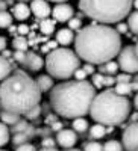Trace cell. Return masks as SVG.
<instances>
[{"mask_svg":"<svg viewBox=\"0 0 138 151\" xmlns=\"http://www.w3.org/2000/svg\"><path fill=\"white\" fill-rule=\"evenodd\" d=\"M132 8L135 11H138V0H134V3H132Z\"/></svg>","mask_w":138,"mask_h":151,"instance_id":"cell-51","label":"cell"},{"mask_svg":"<svg viewBox=\"0 0 138 151\" xmlns=\"http://www.w3.org/2000/svg\"><path fill=\"white\" fill-rule=\"evenodd\" d=\"M121 35L115 27L93 21L76 33L74 52L81 60L93 65H103L121 52Z\"/></svg>","mask_w":138,"mask_h":151,"instance_id":"cell-1","label":"cell"},{"mask_svg":"<svg viewBox=\"0 0 138 151\" xmlns=\"http://www.w3.org/2000/svg\"><path fill=\"white\" fill-rule=\"evenodd\" d=\"M115 82L117 83H131L132 82V74H128V73H118L115 76Z\"/></svg>","mask_w":138,"mask_h":151,"instance_id":"cell-34","label":"cell"},{"mask_svg":"<svg viewBox=\"0 0 138 151\" xmlns=\"http://www.w3.org/2000/svg\"><path fill=\"white\" fill-rule=\"evenodd\" d=\"M12 74V64L11 60L0 55V82H5Z\"/></svg>","mask_w":138,"mask_h":151,"instance_id":"cell-20","label":"cell"},{"mask_svg":"<svg viewBox=\"0 0 138 151\" xmlns=\"http://www.w3.org/2000/svg\"><path fill=\"white\" fill-rule=\"evenodd\" d=\"M31 11L40 20H46V18H49V15H52V8H50L47 0H32Z\"/></svg>","mask_w":138,"mask_h":151,"instance_id":"cell-11","label":"cell"},{"mask_svg":"<svg viewBox=\"0 0 138 151\" xmlns=\"http://www.w3.org/2000/svg\"><path fill=\"white\" fill-rule=\"evenodd\" d=\"M73 130L76 133H85L86 130H90V125H88V121L85 118H76L73 119Z\"/></svg>","mask_w":138,"mask_h":151,"instance_id":"cell-23","label":"cell"},{"mask_svg":"<svg viewBox=\"0 0 138 151\" xmlns=\"http://www.w3.org/2000/svg\"><path fill=\"white\" fill-rule=\"evenodd\" d=\"M82 68L85 70V73L88 76H94L96 74V65H93V64H86V62H85V65Z\"/></svg>","mask_w":138,"mask_h":151,"instance_id":"cell-42","label":"cell"},{"mask_svg":"<svg viewBox=\"0 0 138 151\" xmlns=\"http://www.w3.org/2000/svg\"><path fill=\"white\" fill-rule=\"evenodd\" d=\"M103 80H105V76L100 74V73H96L94 76H91V85L99 89V88H103Z\"/></svg>","mask_w":138,"mask_h":151,"instance_id":"cell-30","label":"cell"},{"mask_svg":"<svg viewBox=\"0 0 138 151\" xmlns=\"http://www.w3.org/2000/svg\"><path fill=\"white\" fill-rule=\"evenodd\" d=\"M137 116H138V112H137Z\"/></svg>","mask_w":138,"mask_h":151,"instance_id":"cell-57","label":"cell"},{"mask_svg":"<svg viewBox=\"0 0 138 151\" xmlns=\"http://www.w3.org/2000/svg\"><path fill=\"white\" fill-rule=\"evenodd\" d=\"M56 142L59 147H62L64 150H70L76 145L78 142V134L74 130L70 129H62L61 132H58L56 134Z\"/></svg>","mask_w":138,"mask_h":151,"instance_id":"cell-10","label":"cell"},{"mask_svg":"<svg viewBox=\"0 0 138 151\" xmlns=\"http://www.w3.org/2000/svg\"><path fill=\"white\" fill-rule=\"evenodd\" d=\"M121 144L126 151L138 150V122H131L123 132Z\"/></svg>","mask_w":138,"mask_h":151,"instance_id":"cell-8","label":"cell"},{"mask_svg":"<svg viewBox=\"0 0 138 151\" xmlns=\"http://www.w3.org/2000/svg\"><path fill=\"white\" fill-rule=\"evenodd\" d=\"M36 85H38L41 94L52 91L53 88H55L53 77H52V76H49V74H41V76H38V77H36Z\"/></svg>","mask_w":138,"mask_h":151,"instance_id":"cell-15","label":"cell"},{"mask_svg":"<svg viewBox=\"0 0 138 151\" xmlns=\"http://www.w3.org/2000/svg\"><path fill=\"white\" fill-rule=\"evenodd\" d=\"M131 107L132 104L128 97L118 95L114 89H106L96 95L90 115L99 124L115 127L129 118Z\"/></svg>","mask_w":138,"mask_h":151,"instance_id":"cell-4","label":"cell"},{"mask_svg":"<svg viewBox=\"0 0 138 151\" xmlns=\"http://www.w3.org/2000/svg\"><path fill=\"white\" fill-rule=\"evenodd\" d=\"M135 52H137V55H138V41L135 42Z\"/></svg>","mask_w":138,"mask_h":151,"instance_id":"cell-54","label":"cell"},{"mask_svg":"<svg viewBox=\"0 0 138 151\" xmlns=\"http://www.w3.org/2000/svg\"><path fill=\"white\" fill-rule=\"evenodd\" d=\"M46 121H47V122H52V124H55V122H56L58 119H56V115H49Z\"/></svg>","mask_w":138,"mask_h":151,"instance_id":"cell-47","label":"cell"},{"mask_svg":"<svg viewBox=\"0 0 138 151\" xmlns=\"http://www.w3.org/2000/svg\"><path fill=\"white\" fill-rule=\"evenodd\" d=\"M2 56H3V58H6V59H8V58L11 59L12 56H14V53H12V52H11V50H8V48H6V50H5V52L2 53Z\"/></svg>","mask_w":138,"mask_h":151,"instance_id":"cell-46","label":"cell"},{"mask_svg":"<svg viewBox=\"0 0 138 151\" xmlns=\"http://www.w3.org/2000/svg\"><path fill=\"white\" fill-rule=\"evenodd\" d=\"M134 106L138 109V92H137V95H135V98H134Z\"/></svg>","mask_w":138,"mask_h":151,"instance_id":"cell-49","label":"cell"},{"mask_svg":"<svg viewBox=\"0 0 138 151\" xmlns=\"http://www.w3.org/2000/svg\"><path fill=\"white\" fill-rule=\"evenodd\" d=\"M40 151H59L58 148H41Z\"/></svg>","mask_w":138,"mask_h":151,"instance_id":"cell-50","label":"cell"},{"mask_svg":"<svg viewBox=\"0 0 138 151\" xmlns=\"http://www.w3.org/2000/svg\"><path fill=\"white\" fill-rule=\"evenodd\" d=\"M79 68L81 58L67 47H59L46 56V70L53 79L68 80Z\"/></svg>","mask_w":138,"mask_h":151,"instance_id":"cell-6","label":"cell"},{"mask_svg":"<svg viewBox=\"0 0 138 151\" xmlns=\"http://www.w3.org/2000/svg\"><path fill=\"white\" fill-rule=\"evenodd\" d=\"M29 30H31V27L26 26V24H18V26H17V33L20 36H26L29 33Z\"/></svg>","mask_w":138,"mask_h":151,"instance_id":"cell-40","label":"cell"},{"mask_svg":"<svg viewBox=\"0 0 138 151\" xmlns=\"http://www.w3.org/2000/svg\"><path fill=\"white\" fill-rule=\"evenodd\" d=\"M8 48V40L5 36H0V53H3Z\"/></svg>","mask_w":138,"mask_h":151,"instance_id":"cell-43","label":"cell"},{"mask_svg":"<svg viewBox=\"0 0 138 151\" xmlns=\"http://www.w3.org/2000/svg\"><path fill=\"white\" fill-rule=\"evenodd\" d=\"M26 55H28V52H17V50H15V52H14V56H12V58H14L17 62H18V64H24V60H26Z\"/></svg>","mask_w":138,"mask_h":151,"instance_id":"cell-38","label":"cell"},{"mask_svg":"<svg viewBox=\"0 0 138 151\" xmlns=\"http://www.w3.org/2000/svg\"><path fill=\"white\" fill-rule=\"evenodd\" d=\"M41 95L36 80L21 70L14 71L0 83V106L20 116H24L29 110L40 106Z\"/></svg>","mask_w":138,"mask_h":151,"instance_id":"cell-3","label":"cell"},{"mask_svg":"<svg viewBox=\"0 0 138 151\" xmlns=\"http://www.w3.org/2000/svg\"><path fill=\"white\" fill-rule=\"evenodd\" d=\"M64 151H82V150H78V148H70V150H64Z\"/></svg>","mask_w":138,"mask_h":151,"instance_id":"cell-53","label":"cell"},{"mask_svg":"<svg viewBox=\"0 0 138 151\" xmlns=\"http://www.w3.org/2000/svg\"><path fill=\"white\" fill-rule=\"evenodd\" d=\"M0 151H6V150H2V148H0Z\"/></svg>","mask_w":138,"mask_h":151,"instance_id":"cell-56","label":"cell"},{"mask_svg":"<svg viewBox=\"0 0 138 151\" xmlns=\"http://www.w3.org/2000/svg\"><path fill=\"white\" fill-rule=\"evenodd\" d=\"M135 82H138V74H135V79H134Z\"/></svg>","mask_w":138,"mask_h":151,"instance_id":"cell-55","label":"cell"},{"mask_svg":"<svg viewBox=\"0 0 138 151\" xmlns=\"http://www.w3.org/2000/svg\"><path fill=\"white\" fill-rule=\"evenodd\" d=\"M11 14H12V17H14L15 20L24 21V20H28L31 17L32 11H31V6H28L26 3H15L14 6L11 8Z\"/></svg>","mask_w":138,"mask_h":151,"instance_id":"cell-14","label":"cell"},{"mask_svg":"<svg viewBox=\"0 0 138 151\" xmlns=\"http://www.w3.org/2000/svg\"><path fill=\"white\" fill-rule=\"evenodd\" d=\"M55 26H56V20L46 18V20H41V21H40V30H41V33H44V35H52V33H55Z\"/></svg>","mask_w":138,"mask_h":151,"instance_id":"cell-21","label":"cell"},{"mask_svg":"<svg viewBox=\"0 0 138 151\" xmlns=\"http://www.w3.org/2000/svg\"><path fill=\"white\" fill-rule=\"evenodd\" d=\"M115 30L120 33V35H129V26H128V23H117V26H115Z\"/></svg>","mask_w":138,"mask_h":151,"instance_id":"cell-37","label":"cell"},{"mask_svg":"<svg viewBox=\"0 0 138 151\" xmlns=\"http://www.w3.org/2000/svg\"><path fill=\"white\" fill-rule=\"evenodd\" d=\"M84 151H103V145L100 142H86L84 145Z\"/></svg>","mask_w":138,"mask_h":151,"instance_id":"cell-33","label":"cell"},{"mask_svg":"<svg viewBox=\"0 0 138 151\" xmlns=\"http://www.w3.org/2000/svg\"><path fill=\"white\" fill-rule=\"evenodd\" d=\"M96 95L91 82H62L50 91V104L56 115L62 118H84L90 113Z\"/></svg>","mask_w":138,"mask_h":151,"instance_id":"cell-2","label":"cell"},{"mask_svg":"<svg viewBox=\"0 0 138 151\" xmlns=\"http://www.w3.org/2000/svg\"><path fill=\"white\" fill-rule=\"evenodd\" d=\"M74 15V9L68 3H56L55 8H52V17L58 23H68Z\"/></svg>","mask_w":138,"mask_h":151,"instance_id":"cell-9","label":"cell"},{"mask_svg":"<svg viewBox=\"0 0 138 151\" xmlns=\"http://www.w3.org/2000/svg\"><path fill=\"white\" fill-rule=\"evenodd\" d=\"M62 129H64V127H62V124L59 121H56L55 124H52V130H55V132H61Z\"/></svg>","mask_w":138,"mask_h":151,"instance_id":"cell-44","label":"cell"},{"mask_svg":"<svg viewBox=\"0 0 138 151\" xmlns=\"http://www.w3.org/2000/svg\"><path fill=\"white\" fill-rule=\"evenodd\" d=\"M44 65H46V60L41 58V55L35 53V52H28L26 60L23 64L24 68H28L29 71H40V70H43Z\"/></svg>","mask_w":138,"mask_h":151,"instance_id":"cell-12","label":"cell"},{"mask_svg":"<svg viewBox=\"0 0 138 151\" xmlns=\"http://www.w3.org/2000/svg\"><path fill=\"white\" fill-rule=\"evenodd\" d=\"M9 134H11L9 127L0 121V148L5 147L6 144H9Z\"/></svg>","mask_w":138,"mask_h":151,"instance_id":"cell-26","label":"cell"},{"mask_svg":"<svg viewBox=\"0 0 138 151\" xmlns=\"http://www.w3.org/2000/svg\"><path fill=\"white\" fill-rule=\"evenodd\" d=\"M117 62L123 73L138 74V55L135 52V45H124L117 56Z\"/></svg>","mask_w":138,"mask_h":151,"instance_id":"cell-7","label":"cell"},{"mask_svg":"<svg viewBox=\"0 0 138 151\" xmlns=\"http://www.w3.org/2000/svg\"><path fill=\"white\" fill-rule=\"evenodd\" d=\"M47 2H53V3H67L68 0H47Z\"/></svg>","mask_w":138,"mask_h":151,"instance_id":"cell-48","label":"cell"},{"mask_svg":"<svg viewBox=\"0 0 138 151\" xmlns=\"http://www.w3.org/2000/svg\"><path fill=\"white\" fill-rule=\"evenodd\" d=\"M134 0H79L78 6L85 17L99 24H117L128 18Z\"/></svg>","mask_w":138,"mask_h":151,"instance_id":"cell-5","label":"cell"},{"mask_svg":"<svg viewBox=\"0 0 138 151\" xmlns=\"http://www.w3.org/2000/svg\"><path fill=\"white\" fill-rule=\"evenodd\" d=\"M74 40H76V35L68 27H62L58 32H55V41L59 45H70L71 42H74Z\"/></svg>","mask_w":138,"mask_h":151,"instance_id":"cell-13","label":"cell"},{"mask_svg":"<svg viewBox=\"0 0 138 151\" xmlns=\"http://www.w3.org/2000/svg\"><path fill=\"white\" fill-rule=\"evenodd\" d=\"M15 151H36V148L33 144H23V145H18Z\"/></svg>","mask_w":138,"mask_h":151,"instance_id":"cell-41","label":"cell"},{"mask_svg":"<svg viewBox=\"0 0 138 151\" xmlns=\"http://www.w3.org/2000/svg\"><path fill=\"white\" fill-rule=\"evenodd\" d=\"M33 134H35L33 129H32V127H29L26 132H23V133H17V134L12 136V142H14L17 147H18V145H23V144H29V141L33 137Z\"/></svg>","mask_w":138,"mask_h":151,"instance_id":"cell-18","label":"cell"},{"mask_svg":"<svg viewBox=\"0 0 138 151\" xmlns=\"http://www.w3.org/2000/svg\"><path fill=\"white\" fill-rule=\"evenodd\" d=\"M114 91L118 94V95H121V97H128L134 89H132V83H117L115 86H114Z\"/></svg>","mask_w":138,"mask_h":151,"instance_id":"cell-27","label":"cell"},{"mask_svg":"<svg viewBox=\"0 0 138 151\" xmlns=\"http://www.w3.org/2000/svg\"><path fill=\"white\" fill-rule=\"evenodd\" d=\"M86 76H88V74L85 73V70H84V68H79V70H76V73H74V76H73V77H74V80L84 82V80L86 79Z\"/></svg>","mask_w":138,"mask_h":151,"instance_id":"cell-39","label":"cell"},{"mask_svg":"<svg viewBox=\"0 0 138 151\" xmlns=\"http://www.w3.org/2000/svg\"><path fill=\"white\" fill-rule=\"evenodd\" d=\"M28 2H32V0H17V3H28Z\"/></svg>","mask_w":138,"mask_h":151,"instance_id":"cell-52","label":"cell"},{"mask_svg":"<svg viewBox=\"0 0 138 151\" xmlns=\"http://www.w3.org/2000/svg\"><path fill=\"white\" fill-rule=\"evenodd\" d=\"M12 47H14L17 52H29V41L26 40V36H15L14 41H12Z\"/></svg>","mask_w":138,"mask_h":151,"instance_id":"cell-22","label":"cell"},{"mask_svg":"<svg viewBox=\"0 0 138 151\" xmlns=\"http://www.w3.org/2000/svg\"><path fill=\"white\" fill-rule=\"evenodd\" d=\"M12 21H14V17H12L11 12L8 11L0 12V29H9L12 26Z\"/></svg>","mask_w":138,"mask_h":151,"instance_id":"cell-25","label":"cell"},{"mask_svg":"<svg viewBox=\"0 0 138 151\" xmlns=\"http://www.w3.org/2000/svg\"><path fill=\"white\" fill-rule=\"evenodd\" d=\"M31 127L29 125V122H28V119H20L15 125H12V127H9V130H11V133H14V134H17V133H23V132H26L28 129Z\"/></svg>","mask_w":138,"mask_h":151,"instance_id":"cell-28","label":"cell"},{"mask_svg":"<svg viewBox=\"0 0 138 151\" xmlns=\"http://www.w3.org/2000/svg\"><path fill=\"white\" fill-rule=\"evenodd\" d=\"M118 70H120L118 62H115V60H109L103 65H99V73L103 76H117Z\"/></svg>","mask_w":138,"mask_h":151,"instance_id":"cell-19","label":"cell"},{"mask_svg":"<svg viewBox=\"0 0 138 151\" xmlns=\"http://www.w3.org/2000/svg\"><path fill=\"white\" fill-rule=\"evenodd\" d=\"M128 26H129L131 33L138 36V11H134V12L129 14V17H128Z\"/></svg>","mask_w":138,"mask_h":151,"instance_id":"cell-24","label":"cell"},{"mask_svg":"<svg viewBox=\"0 0 138 151\" xmlns=\"http://www.w3.org/2000/svg\"><path fill=\"white\" fill-rule=\"evenodd\" d=\"M8 2L6 0H0V12H3V11H8Z\"/></svg>","mask_w":138,"mask_h":151,"instance_id":"cell-45","label":"cell"},{"mask_svg":"<svg viewBox=\"0 0 138 151\" xmlns=\"http://www.w3.org/2000/svg\"><path fill=\"white\" fill-rule=\"evenodd\" d=\"M117 85L115 82V76H105V80H103V86H106L108 89H114V86Z\"/></svg>","mask_w":138,"mask_h":151,"instance_id":"cell-36","label":"cell"},{"mask_svg":"<svg viewBox=\"0 0 138 151\" xmlns=\"http://www.w3.org/2000/svg\"><path fill=\"white\" fill-rule=\"evenodd\" d=\"M103 151H123V144L118 141H108L103 145Z\"/></svg>","mask_w":138,"mask_h":151,"instance_id":"cell-29","label":"cell"},{"mask_svg":"<svg viewBox=\"0 0 138 151\" xmlns=\"http://www.w3.org/2000/svg\"><path fill=\"white\" fill-rule=\"evenodd\" d=\"M20 119H21V116L17 115V113H14V112H9V110H5V109L0 110V121H2L3 124H6L8 127L15 125Z\"/></svg>","mask_w":138,"mask_h":151,"instance_id":"cell-17","label":"cell"},{"mask_svg":"<svg viewBox=\"0 0 138 151\" xmlns=\"http://www.w3.org/2000/svg\"><path fill=\"white\" fill-rule=\"evenodd\" d=\"M137 151H138V150H137Z\"/></svg>","mask_w":138,"mask_h":151,"instance_id":"cell-58","label":"cell"},{"mask_svg":"<svg viewBox=\"0 0 138 151\" xmlns=\"http://www.w3.org/2000/svg\"><path fill=\"white\" fill-rule=\"evenodd\" d=\"M40 115H41V106H36V107H33L32 110H29L26 115H24V118L29 119V121H33V119H36V118H40Z\"/></svg>","mask_w":138,"mask_h":151,"instance_id":"cell-31","label":"cell"},{"mask_svg":"<svg viewBox=\"0 0 138 151\" xmlns=\"http://www.w3.org/2000/svg\"><path fill=\"white\" fill-rule=\"evenodd\" d=\"M111 132L112 130H111L109 125H103V124H99V122H96L93 127H90L91 139H102L106 133H111Z\"/></svg>","mask_w":138,"mask_h":151,"instance_id":"cell-16","label":"cell"},{"mask_svg":"<svg viewBox=\"0 0 138 151\" xmlns=\"http://www.w3.org/2000/svg\"><path fill=\"white\" fill-rule=\"evenodd\" d=\"M41 145H43V148H56V145H58V142H56V139H53V137H44V139L41 141Z\"/></svg>","mask_w":138,"mask_h":151,"instance_id":"cell-35","label":"cell"},{"mask_svg":"<svg viewBox=\"0 0 138 151\" xmlns=\"http://www.w3.org/2000/svg\"><path fill=\"white\" fill-rule=\"evenodd\" d=\"M67 24H68V29H71L73 32H74V30H78V32H79V30L82 29V20L78 18V17H73Z\"/></svg>","mask_w":138,"mask_h":151,"instance_id":"cell-32","label":"cell"}]
</instances>
